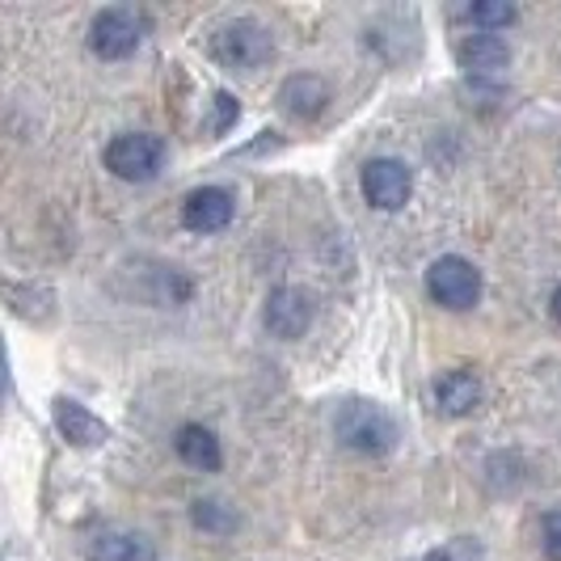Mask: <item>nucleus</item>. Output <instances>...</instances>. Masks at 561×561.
Here are the masks:
<instances>
[{
	"instance_id": "dca6fc26",
	"label": "nucleus",
	"mask_w": 561,
	"mask_h": 561,
	"mask_svg": "<svg viewBox=\"0 0 561 561\" xmlns=\"http://www.w3.org/2000/svg\"><path fill=\"white\" fill-rule=\"evenodd\" d=\"M195 524L198 528H207V533H232L237 528V515L232 511H225L220 503H195Z\"/></svg>"
},
{
	"instance_id": "6e6552de",
	"label": "nucleus",
	"mask_w": 561,
	"mask_h": 561,
	"mask_svg": "<svg viewBox=\"0 0 561 561\" xmlns=\"http://www.w3.org/2000/svg\"><path fill=\"white\" fill-rule=\"evenodd\" d=\"M51 419H56V431L72 448H102L111 439V426L98 414H89L81 401H72V397H56Z\"/></svg>"
},
{
	"instance_id": "7ed1b4c3",
	"label": "nucleus",
	"mask_w": 561,
	"mask_h": 561,
	"mask_svg": "<svg viewBox=\"0 0 561 561\" xmlns=\"http://www.w3.org/2000/svg\"><path fill=\"white\" fill-rule=\"evenodd\" d=\"M426 291H431V300H435L439 309L469 312L481 300V271L473 262L456 257V253H444V257H435L431 271H426Z\"/></svg>"
},
{
	"instance_id": "39448f33",
	"label": "nucleus",
	"mask_w": 561,
	"mask_h": 561,
	"mask_svg": "<svg viewBox=\"0 0 561 561\" xmlns=\"http://www.w3.org/2000/svg\"><path fill=\"white\" fill-rule=\"evenodd\" d=\"M144 38V22L131 9H102L89 26V47L102 59H127Z\"/></svg>"
},
{
	"instance_id": "4468645a",
	"label": "nucleus",
	"mask_w": 561,
	"mask_h": 561,
	"mask_svg": "<svg viewBox=\"0 0 561 561\" xmlns=\"http://www.w3.org/2000/svg\"><path fill=\"white\" fill-rule=\"evenodd\" d=\"M89 561H157V545L140 533H102L84 545Z\"/></svg>"
},
{
	"instance_id": "aec40b11",
	"label": "nucleus",
	"mask_w": 561,
	"mask_h": 561,
	"mask_svg": "<svg viewBox=\"0 0 561 561\" xmlns=\"http://www.w3.org/2000/svg\"><path fill=\"white\" fill-rule=\"evenodd\" d=\"M553 317L561 321V283H558V291H553Z\"/></svg>"
},
{
	"instance_id": "f257e3e1",
	"label": "nucleus",
	"mask_w": 561,
	"mask_h": 561,
	"mask_svg": "<svg viewBox=\"0 0 561 561\" xmlns=\"http://www.w3.org/2000/svg\"><path fill=\"white\" fill-rule=\"evenodd\" d=\"M334 439L355 456H389L397 448V422L380 401L351 397L337 405Z\"/></svg>"
},
{
	"instance_id": "20e7f679",
	"label": "nucleus",
	"mask_w": 561,
	"mask_h": 561,
	"mask_svg": "<svg viewBox=\"0 0 561 561\" xmlns=\"http://www.w3.org/2000/svg\"><path fill=\"white\" fill-rule=\"evenodd\" d=\"M161 165H165V144L157 136L131 131V136H114L106 144V169L123 182H148L161 173Z\"/></svg>"
},
{
	"instance_id": "a211bd4d",
	"label": "nucleus",
	"mask_w": 561,
	"mask_h": 561,
	"mask_svg": "<svg viewBox=\"0 0 561 561\" xmlns=\"http://www.w3.org/2000/svg\"><path fill=\"white\" fill-rule=\"evenodd\" d=\"M540 549L549 561H561V511H549L540 519Z\"/></svg>"
},
{
	"instance_id": "1a4fd4ad",
	"label": "nucleus",
	"mask_w": 561,
	"mask_h": 561,
	"mask_svg": "<svg viewBox=\"0 0 561 561\" xmlns=\"http://www.w3.org/2000/svg\"><path fill=\"white\" fill-rule=\"evenodd\" d=\"M232 195L220 191V186H198L186 195L182 203V225L191 232H220V228L232 225Z\"/></svg>"
},
{
	"instance_id": "9d476101",
	"label": "nucleus",
	"mask_w": 561,
	"mask_h": 561,
	"mask_svg": "<svg viewBox=\"0 0 561 561\" xmlns=\"http://www.w3.org/2000/svg\"><path fill=\"white\" fill-rule=\"evenodd\" d=\"M173 451H178V460H182V465H191V469H198V473H220V465H225L220 439H216L203 422H186V426H178V435H173Z\"/></svg>"
},
{
	"instance_id": "6ab92c4d",
	"label": "nucleus",
	"mask_w": 561,
	"mask_h": 561,
	"mask_svg": "<svg viewBox=\"0 0 561 561\" xmlns=\"http://www.w3.org/2000/svg\"><path fill=\"white\" fill-rule=\"evenodd\" d=\"M422 561H456V558H451V549H435V553H426Z\"/></svg>"
},
{
	"instance_id": "423d86ee",
	"label": "nucleus",
	"mask_w": 561,
	"mask_h": 561,
	"mask_svg": "<svg viewBox=\"0 0 561 561\" xmlns=\"http://www.w3.org/2000/svg\"><path fill=\"white\" fill-rule=\"evenodd\" d=\"M266 330L283 342H291V337H305L312 325V317H317V300H312L305 287H275L271 296H266Z\"/></svg>"
},
{
	"instance_id": "2eb2a0df",
	"label": "nucleus",
	"mask_w": 561,
	"mask_h": 561,
	"mask_svg": "<svg viewBox=\"0 0 561 561\" xmlns=\"http://www.w3.org/2000/svg\"><path fill=\"white\" fill-rule=\"evenodd\" d=\"M465 22L478 26L481 34H499V30L519 22V9H515L511 0H478V4L465 9Z\"/></svg>"
},
{
	"instance_id": "f8f14e48",
	"label": "nucleus",
	"mask_w": 561,
	"mask_h": 561,
	"mask_svg": "<svg viewBox=\"0 0 561 561\" xmlns=\"http://www.w3.org/2000/svg\"><path fill=\"white\" fill-rule=\"evenodd\" d=\"M456 56L465 64V72L469 77H503L506 68H511V47H506L499 34H473V38H465L460 47H456Z\"/></svg>"
},
{
	"instance_id": "ddd939ff",
	"label": "nucleus",
	"mask_w": 561,
	"mask_h": 561,
	"mask_svg": "<svg viewBox=\"0 0 561 561\" xmlns=\"http://www.w3.org/2000/svg\"><path fill=\"white\" fill-rule=\"evenodd\" d=\"M435 405L448 419H465L481 405V380L473 371H444L435 380Z\"/></svg>"
},
{
	"instance_id": "0eeeda50",
	"label": "nucleus",
	"mask_w": 561,
	"mask_h": 561,
	"mask_svg": "<svg viewBox=\"0 0 561 561\" xmlns=\"http://www.w3.org/2000/svg\"><path fill=\"white\" fill-rule=\"evenodd\" d=\"M364 195L376 211H401L414 195V178L397 157H376L364 165Z\"/></svg>"
},
{
	"instance_id": "9b49d317",
	"label": "nucleus",
	"mask_w": 561,
	"mask_h": 561,
	"mask_svg": "<svg viewBox=\"0 0 561 561\" xmlns=\"http://www.w3.org/2000/svg\"><path fill=\"white\" fill-rule=\"evenodd\" d=\"M330 106V89L321 77H312V72H296V77H287L279 84V111L291 114V118H317V114Z\"/></svg>"
},
{
	"instance_id": "f03ea898",
	"label": "nucleus",
	"mask_w": 561,
	"mask_h": 561,
	"mask_svg": "<svg viewBox=\"0 0 561 561\" xmlns=\"http://www.w3.org/2000/svg\"><path fill=\"white\" fill-rule=\"evenodd\" d=\"M211 59L225 64L228 72H253V68H266L275 59V38L271 30L257 26L253 18H232L225 26L211 34Z\"/></svg>"
},
{
	"instance_id": "f3484780",
	"label": "nucleus",
	"mask_w": 561,
	"mask_h": 561,
	"mask_svg": "<svg viewBox=\"0 0 561 561\" xmlns=\"http://www.w3.org/2000/svg\"><path fill=\"white\" fill-rule=\"evenodd\" d=\"M237 98L232 93H216L211 98V118H207V136H225L228 127L237 123Z\"/></svg>"
}]
</instances>
